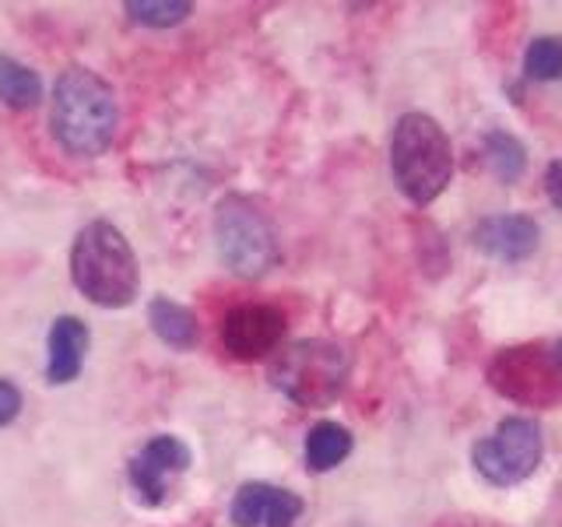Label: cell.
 <instances>
[{"label":"cell","mask_w":562,"mask_h":527,"mask_svg":"<svg viewBox=\"0 0 562 527\" xmlns=\"http://www.w3.org/2000/svg\"><path fill=\"white\" fill-rule=\"evenodd\" d=\"M120 105L113 85L88 67H67L53 85L49 127L57 145L75 158H99L116 137Z\"/></svg>","instance_id":"cell-1"},{"label":"cell","mask_w":562,"mask_h":527,"mask_svg":"<svg viewBox=\"0 0 562 527\" xmlns=\"http://www.w3.org/2000/svg\"><path fill=\"white\" fill-rule=\"evenodd\" d=\"M70 281L88 303L120 310L140 289V268L127 236L113 222L95 218L75 236L70 246Z\"/></svg>","instance_id":"cell-2"},{"label":"cell","mask_w":562,"mask_h":527,"mask_svg":"<svg viewBox=\"0 0 562 527\" xmlns=\"http://www.w3.org/2000/svg\"><path fill=\"white\" fill-rule=\"evenodd\" d=\"M391 172L412 204H432L450 187L453 152L447 131L429 113H404L391 134Z\"/></svg>","instance_id":"cell-3"},{"label":"cell","mask_w":562,"mask_h":527,"mask_svg":"<svg viewBox=\"0 0 562 527\" xmlns=\"http://www.w3.org/2000/svg\"><path fill=\"white\" fill-rule=\"evenodd\" d=\"M348 373L351 359L338 341L303 338L278 351L268 377L274 391H281L299 408H327L341 397Z\"/></svg>","instance_id":"cell-4"},{"label":"cell","mask_w":562,"mask_h":527,"mask_svg":"<svg viewBox=\"0 0 562 527\" xmlns=\"http://www.w3.org/2000/svg\"><path fill=\"white\" fill-rule=\"evenodd\" d=\"M215 246L225 268L239 278H263L281 260L274 222L243 193H228L215 208Z\"/></svg>","instance_id":"cell-5"},{"label":"cell","mask_w":562,"mask_h":527,"mask_svg":"<svg viewBox=\"0 0 562 527\" xmlns=\"http://www.w3.org/2000/svg\"><path fill=\"white\" fill-rule=\"evenodd\" d=\"M488 386L524 408H555L562 401V373L555 359L538 345L503 348L488 362Z\"/></svg>","instance_id":"cell-6"},{"label":"cell","mask_w":562,"mask_h":527,"mask_svg":"<svg viewBox=\"0 0 562 527\" xmlns=\"http://www.w3.org/2000/svg\"><path fill=\"white\" fill-rule=\"evenodd\" d=\"M544 439L531 418H503L496 433L471 447V464L492 485H517L541 464Z\"/></svg>","instance_id":"cell-7"},{"label":"cell","mask_w":562,"mask_h":527,"mask_svg":"<svg viewBox=\"0 0 562 527\" xmlns=\"http://www.w3.org/2000/svg\"><path fill=\"white\" fill-rule=\"evenodd\" d=\"M187 468H190V447L180 436L162 433V436H151L148 444L131 457L127 482L148 506H158L169 496V479Z\"/></svg>","instance_id":"cell-8"},{"label":"cell","mask_w":562,"mask_h":527,"mask_svg":"<svg viewBox=\"0 0 562 527\" xmlns=\"http://www.w3.org/2000/svg\"><path fill=\"white\" fill-rule=\"evenodd\" d=\"M285 338V313L271 303H243L228 310L222 324V341L233 359H263Z\"/></svg>","instance_id":"cell-9"},{"label":"cell","mask_w":562,"mask_h":527,"mask_svg":"<svg viewBox=\"0 0 562 527\" xmlns=\"http://www.w3.org/2000/svg\"><path fill=\"white\" fill-rule=\"evenodd\" d=\"M299 514H303V500L271 482L239 485L233 506H228V517L236 527H292Z\"/></svg>","instance_id":"cell-10"},{"label":"cell","mask_w":562,"mask_h":527,"mask_svg":"<svg viewBox=\"0 0 562 527\" xmlns=\"http://www.w3.org/2000/svg\"><path fill=\"white\" fill-rule=\"evenodd\" d=\"M538 239H541V228L527 215H488L474 225V233H471V243L479 246L482 254L506 260V264L531 257L538 250Z\"/></svg>","instance_id":"cell-11"},{"label":"cell","mask_w":562,"mask_h":527,"mask_svg":"<svg viewBox=\"0 0 562 527\" xmlns=\"http://www.w3.org/2000/svg\"><path fill=\"white\" fill-rule=\"evenodd\" d=\"M46 377L49 383H70L78 380L85 356H88V327L81 316H57V324L49 327L46 345Z\"/></svg>","instance_id":"cell-12"},{"label":"cell","mask_w":562,"mask_h":527,"mask_svg":"<svg viewBox=\"0 0 562 527\" xmlns=\"http://www.w3.org/2000/svg\"><path fill=\"white\" fill-rule=\"evenodd\" d=\"M148 321H151V330L162 338L169 348H193L198 345V316H193L190 306L176 303L169 295H155L148 303Z\"/></svg>","instance_id":"cell-13"},{"label":"cell","mask_w":562,"mask_h":527,"mask_svg":"<svg viewBox=\"0 0 562 527\" xmlns=\"http://www.w3.org/2000/svg\"><path fill=\"white\" fill-rule=\"evenodd\" d=\"M351 453V433L341 422H316L306 436V464L310 471H330Z\"/></svg>","instance_id":"cell-14"},{"label":"cell","mask_w":562,"mask_h":527,"mask_svg":"<svg viewBox=\"0 0 562 527\" xmlns=\"http://www.w3.org/2000/svg\"><path fill=\"white\" fill-rule=\"evenodd\" d=\"M40 99H43L40 75L29 64L0 53V102H8L11 110H32V105H40Z\"/></svg>","instance_id":"cell-15"},{"label":"cell","mask_w":562,"mask_h":527,"mask_svg":"<svg viewBox=\"0 0 562 527\" xmlns=\"http://www.w3.org/2000/svg\"><path fill=\"white\" fill-rule=\"evenodd\" d=\"M485 162L499 183H517L527 169V152L514 134L488 131L485 134Z\"/></svg>","instance_id":"cell-16"},{"label":"cell","mask_w":562,"mask_h":527,"mask_svg":"<svg viewBox=\"0 0 562 527\" xmlns=\"http://www.w3.org/2000/svg\"><path fill=\"white\" fill-rule=\"evenodd\" d=\"M123 11H127L131 22H140L148 29H172L187 22L193 4H187V0H127Z\"/></svg>","instance_id":"cell-17"},{"label":"cell","mask_w":562,"mask_h":527,"mask_svg":"<svg viewBox=\"0 0 562 527\" xmlns=\"http://www.w3.org/2000/svg\"><path fill=\"white\" fill-rule=\"evenodd\" d=\"M524 70L535 81H555L562 78V40L559 35H538L524 53Z\"/></svg>","instance_id":"cell-18"},{"label":"cell","mask_w":562,"mask_h":527,"mask_svg":"<svg viewBox=\"0 0 562 527\" xmlns=\"http://www.w3.org/2000/svg\"><path fill=\"white\" fill-rule=\"evenodd\" d=\"M18 412H22V391L11 380L0 377V426H11Z\"/></svg>","instance_id":"cell-19"},{"label":"cell","mask_w":562,"mask_h":527,"mask_svg":"<svg viewBox=\"0 0 562 527\" xmlns=\"http://www.w3.org/2000/svg\"><path fill=\"white\" fill-rule=\"evenodd\" d=\"M544 193H549V201L562 211V158H555V162H549V169H544Z\"/></svg>","instance_id":"cell-20"},{"label":"cell","mask_w":562,"mask_h":527,"mask_svg":"<svg viewBox=\"0 0 562 527\" xmlns=\"http://www.w3.org/2000/svg\"><path fill=\"white\" fill-rule=\"evenodd\" d=\"M552 359H555V366H559V373H562V341L555 345V356H552Z\"/></svg>","instance_id":"cell-21"}]
</instances>
